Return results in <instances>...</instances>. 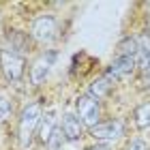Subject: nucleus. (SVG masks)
Listing matches in <instances>:
<instances>
[{
    "label": "nucleus",
    "mask_w": 150,
    "mask_h": 150,
    "mask_svg": "<svg viewBox=\"0 0 150 150\" xmlns=\"http://www.w3.org/2000/svg\"><path fill=\"white\" fill-rule=\"evenodd\" d=\"M127 150H148V146H146V142L135 139V142H131V144L127 146Z\"/></svg>",
    "instance_id": "f3484780"
},
{
    "label": "nucleus",
    "mask_w": 150,
    "mask_h": 150,
    "mask_svg": "<svg viewBox=\"0 0 150 150\" xmlns=\"http://www.w3.org/2000/svg\"><path fill=\"white\" fill-rule=\"evenodd\" d=\"M75 107H77L81 125H86L90 129L94 125H99V118H101L99 99H94L92 94H81V97H77V101H75Z\"/></svg>",
    "instance_id": "f03ea898"
},
{
    "label": "nucleus",
    "mask_w": 150,
    "mask_h": 150,
    "mask_svg": "<svg viewBox=\"0 0 150 150\" xmlns=\"http://www.w3.org/2000/svg\"><path fill=\"white\" fill-rule=\"evenodd\" d=\"M118 56H129V58H137V41L127 37L118 43Z\"/></svg>",
    "instance_id": "f8f14e48"
},
{
    "label": "nucleus",
    "mask_w": 150,
    "mask_h": 150,
    "mask_svg": "<svg viewBox=\"0 0 150 150\" xmlns=\"http://www.w3.org/2000/svg\"><path fill=\"white\" fill-rule=\"evenodd\" d=\"M11 112H13V107H11V103L6 101L4 97H0V122H4L6 118L11 116Z\"/></svg>",
    "instance_id": "dca6fc26"
},
{
    "label": "nucleus",
    "mask_w": 150,
    "mask_h": 150,
    "mask_svg": "<svg viewBox=\"0 0 150 150\" xmlns=\"http://www.w3.org/2000/svg\"><path fill=\"white\" fill-rule=\"evenodd\" d=\"M86 150H110L105 144H97V146H90V148H86Z\"/></svg>",
    "instance_id": "a211bd4d"
},
{
    "label": "nucleus",
    "mask_w": 150,
    "mask_h": 150,
    "mask_svg": "<svg viewBox=\"0 0 150 150\" xmlns=\"http://www.w3.org/2000/svg\"><path fill=\"white\" fill-rule=\"evenodd\" d=\"M62 144H64V137H62V133L56 131L50 137V142H47V146H50L52 150H62Z\"/></svg>",
    "instance_id": "2eb2a0df"
},
{
    "label": "nucleus",
    "mask_w": 150,
    "mask_h": 150,
    "mask_svg": "<svg viewBox=\"0 0 150 150\" xmlns=\"http://www.w3.org/2000/svg\"><path fill=\"white\" fill-rule=\"evenodd\" d=\"M135 125L139 129H148L150 127V103H142L135 110Z\"/></svg>",
    "instance_id": "ddd939ff"
},
{
    "label": "nucleus",
    "mask_w": 150,
    "mask_h": 150,
    "mask_svg": "<svg viewBox=\"0 0 150 150\" xmlns=\"http://www.w3.org/2000/svg\"><path fill=\"white\" fill-rule=\"evenodd\" d=\"M135 67H137V64H135V58H129V56H116L107 75H110L112 79H122V77H129V75L133 73Z\"/></svg>",
    "instance_id": "6e6552de"
},
{
    "label": "nucleus",
    "mask_w": 150,
    "mask_h": 150,
    "mask_svg": "<svg viewBox=\"0 0 150 150\" xmlns=\"http://www.w3.org/2000/svg\"><path fill=\"white\" fill-rule=\"evenodd\" d=\"M28 50V37L24 35V32H13L11 35V52H26Z\"/></svg>",
    "instance_id": "4468645a"
},
{
    "label": "nucleus",
    "mask_w": 150,
    "mask_h": 150,
    "mask_svg": "<svg viewBox=\"0 0 150 150\" xmlns=\"http://www.w3.org/2000/svg\"><path fill=\"white\" fill-rule=\"evenodd\" d=\"M90 135L97 142H114L122 135V125L118 120H110V122H99L90 129Z\"/></svg>",
    "instance_id": "20e7f679"
},
{
    "label": "nucleus",
    "mask_w": 150,
    "mask_h": 150,
    "mask_svg": "<svg viewBox=\"0 0 150 150\" xmlns=\"http://www.w3.org/2000/svg\"><path fill=\"white\" fill-rule=\"evenodd\" d=\"M41 116H43V110H41L39 103L28 105L19 116V139H22L24 146H28L32 142V135H35L39 122H41Z\"/></svg>",
    "instance_id": "f257e3e1"
},
{
    "label": "nucleus",
    "mask_w": 150,
    "mask_h": 150,
    "mask_svg": "<svg viewBox=\"0 0 150 150\" xmlns=\"http://www.w3.org/2000/svg\"><path fill=\"white\" fill-rule=\"evenodd\" d=\"M0 67H2V73L11 81H17V79H22V75H24L26 62H24L22 54H15L11 50H0Z\"/></svg>",
    "instance_id": "7ed1b4c3"
},
{
    "label": "nucleus",
    "mask_w": 150,
    "mask_h": 150,
    "mask_svg": "<svg viewBox=\"0 0 150 150\" xmlns=\"http://www.w3.org/2000/svg\"><path fill=\"white\" fill-rule=\"evenodd\" d=\"M146 84H148V88H150V71L146 73Z\"/></svg>",
    "instance_id": "6ab92c4d"
},
{
    "label": "nucleus",
    "mask_w": 150,
    "mask_h": 150,
    "mask_svg": "<svg viewBox=\"0 0 150 150\" xmlns=\"http://www.w3.org/2000/svg\"><path fill=\"white\" fill-rule=\"evenodd\" d=\"M41 129H39V139L43 142V144H47V142H50V137L54 133L58 131L56 129V125H58V118H56V110H47L45 112V116H41Z\"/></svg>",
    "instance_id": "1a4fd4ad"
},
{
    "label": "nucleus",
    "mask_w": 150,
    "mask_h": 150,
    "mask_svg": "<svg viewBox=\"0 0 150 150\" xmlns=\"http://www.w3.org/2000/svg\"><path fill=\"white\" fill-rule=\"evenodd\" d=\"M110 88H112V77H110V75H103V77H99V79L92 81L90 94L94 99H101V97H105V94L110 92Z\"/></svg>",
    "instance_id": "9b49d317"
},
{
    "label": "nucleus",
    "mask_w": 150,
    "mask_h": 150,
    "mask_svg": "<svg viewBox=\"0 0 150 150\" xmlns=\"http://www.w3.org/2000/svg\"><path fill=\"white\" fill-rule=\"evenodd\" d=\"M135 41H137V58H135V64L144 73H148L150 71V35H142Z\"/></svg>",
    "instance_id": "9d476101"
},
{
    "label": "nucleus",
    "mask_w": 150,
    "mask_h": 150,
    "mask_svg": "<svg viewBox=\"0 0 150 150\" xmlns=\"http://www.w3.org/2000/svg\"><path fill=\"white\" fill-rule=\"evenodd\" d=\"M54 58H56V56L50 52V54H43L41 58L35 60V64L30 67V81H32L35 86H39L41 81H45V77L50 75V69H52Z\"/></svg>",
    "instance_id": "0eeeda50"
},
{
    "label": "nucleus",
    "mask_w": 150,
    "mask_h": 150,
    "mask_svg": "<svg viewBox=\"0 0 150 150\" xmlns=\"http://www.w3.org/2000/svg\"><path fill=\"white\" fill-rule=\"evenodd\" d=\"M32 37L41 43H50V41L56 37V19L52 15H43L35 19V24H32Z\"/></svg>",
    "instance_id": "39448f33"
},
{
    "label": "nucleus",
    "mask_w": 150,
    "mask_h": 150,
    "mask_svg": "<svg viewBox=\"0 0 150 150\" xmlns=\"http://www.w3.org/2000/svg\"><path fill=\"white\" fill-rule=\"evenodd\" d=\"M60 133H62L64 139L69 142H77L81 139V133H84V125L77 116L73 114H64L62 116V122H60Z\"/></svg>",
    "instance_id": "423d86ee"
}]
</instances>
